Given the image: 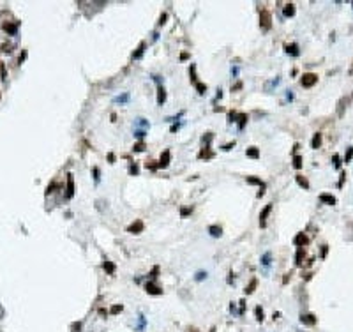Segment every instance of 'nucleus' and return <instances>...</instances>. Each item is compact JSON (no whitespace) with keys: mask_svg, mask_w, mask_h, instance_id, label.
Listing matches in <instances>:
<instances>
[{"mask_svg":"<svg viewBox=\"0 0 353 332\" xmlns=\"http://www.w3.org/2000/svg\"><path fill=\"white\" fill-rule=\"evenodd\" d=\"M208 233H210L212 237H221V235H222V230H221V226L212 224V226H208Z\"/></svg>","mask_w":353,"mask_h":332,"instance_id":"nucleus-9","label":"nucleus"},{"mask_svg":"<svg viewBox=\"0 0 353 332\" xmlns=\"http://www.w3.org/2000/svg\"><path fill=\"white\" fill-rule=\"evenodd\" d=\"M166 18H168V16H166V14H163V16H161V21H159V23H161V25H163V23H166Z\"/></svg>","mask_w":353,"mask_h":332,"instance_id":"nucleus-38","label":"nucleus"},{"mask_svg":"<svg viewBox=\"0 0 353 332\" xmlns=\"http://www.w3.org/2000/svg\"><path fill=\"white\" fill-rule=\"evenodd\" d=\"M320 200H321V201H327L329 205H334V203H336V198H334V196H330V194H321V196H320Z\"/></svg>","mask_w":353,"mask_h":332,"instance_id":"nucleus-19","label":"nucleus"},{"mask_svg":"<svg viewBox=\"0 0 353 332\" xmlns=\"http://www.w3.org/2000/svg\"><path fill=\"white\" fill-rule=\"evenodd\" d=\"M270 263V253H265L263 254V265H268Z\"/></svg>","mask_w":353,"mask_h":332,"instance_id":"nucleus-30","label":"nucleus"},{"mask_svg":"<svg viewBox=\"0 0 353 332\" xmlns=\"http://www.w3.org/2000/svg\"><path fill=\"white\" fill-rule=\"evenodd\" d=\"M94 175H95L94 178H95V180H99V168H94Z\"/></svg>","mask_w":353,"mask_h":332,"instance_id":"nucleus-37","label":"nucleus"},{"mask_svg":"<svg viewBox=\"0 0 353 332\" xmlns=\"http://www.w3.org/2000/svg\"><path fill=\"white\" fill-rule=\"evenodd\" d=\"M11 48H12V44H11V42H4V44L0 46V51H4V53H11V51H12Z\"/></svg>","mask_w":353,"mask_h":332,"instance_id":"nucleus-21","label":"nucleus"},{"mask_svg":"<svg viewBox=\"0 0 353 332\" xmlns=\"http://www.w3.org/2000/svg\"><path fill=\"white\" fill-rule=\"evenodd\" d=\"M297 182H298V184H300L302 187H306V189L309 187V182H307V180H306V178H304L302 175H297Z\"/></svg>","mask_w":353,"mask_h":332,"instance_id":"nucleus-22","label":"nucleus"},{"mask_svg":"<svg viewBox=\"0 0 353 332\" xmlns=\"http://www.w3.org/2000/svg\"><path fill=\"white\" fill-rule=\"evenodd\" d=\"M245 180H247V184H253V185H261V187H265V184H263L260 178H256V177H247Z\"/></svg>","mask_w":353,"mask_h":332,"instance_id":"nucleus-15","label":"nucleus"},{"mask_svg":"<svg viewBox=\"0 0 353 332\" xmlns=\"http://www.w3.org/2000/svg\"><path fill=\"white\" fill-rule=\"evenodd\" d=\"M293 166H295V168H302V157H300V156H295V157H293Z\"/></svg>","mask_w":353,"mask_h":332,"instance_id":"nucleus-24","label":"nucleus"},{"mask_svg":"<svg viewBox=\"0 0 353 332\" xmlns=\"http://www.w3.org/2000/svg\"><path fill=\"white\" fill-rule=\"evenodd\" d=\"M300 322L306 323V325H314V323H316V318H314V315H302Z\"/></svg>","mask_w":353,"mask_h":332,"instance_id":"nucleus-10","label":"nucleus"},{"mask_svg":"<svg viewBox=\"0 0 353 332\" xmlns=\"http://www.w3.org/2000/svg\"><path fill=\"white\" fill-rule=\"evenodd\" d=\"M191 210H192V208H182L180 214H182V216H187V214H191Z\"/></svg>","mask_w":353,"mask_h":332,"instance_id":"nucleus-36","label":"nucleus"},{"mask_svg":"<svg viewBox=\"0 0 353 332\" xmlns=\"http://www.w3.org/2000/svg\"><path fill=\"white\" fill-rule=\"evenodd\" d=\"M260 25L265 30H268L272 27V14H270L268 9H261V12H260Z\"/></svg>","mask_w":353,"mask_h":332,"instance_id":"nucleus-1","label":"nucleus"},{"mask_svg":"<svg viewBox=\"0 0 353 332\" xmlns=\"http://www.w3.org/2000/svg\"><path fill=\"white\" fill-rule=\"evenodd\" d=\"M256 285H258V281H256V279H253V281H251V285L245 288V293H253V292H254V288H256Z\"/></svg>","mask_w":353,"mask_h":332,"instance_id":"nucleus-23","label":"nucleus"},{"mask_svg":"<svg viewBox=\"0 0 353 332\" xmlns=\"http://www.w3.org/2000/svg\"><path fill=\"white\" fill-rule=\"evenodd\" d=\"M120 311H122V306H113V308H111V313H113V315H117V313H120Z\"/></svg>","mask_w":353,"mask_h":332,"instance_id":"nucleus-32","label":"nucleus"},{"mask_svg":"<svg viewBox=\"0 0 353 332\" xmlns=\"http://www.w3.org/2000/svg\"><path fill=\"white\" fill-rule=\"evenodd\" d=\"M256 316H258V320H260V322L263 320V311H261V308H256Z\"/></svg>","mask_w":353,"mask_h":332,"instance_id":"nucleus-31","label":"nucleus"},{"mask_svg":"<svg viewBox=\"0 0 353 332\" xmlns=\"http://www.w3.org/2000/svg\"><path fill=\"white\" fill-rule=\"evenodd\" d=\"M168 165H170V150H164L159 159V168H166Z\"/></svg>","mask_w":353,"mask_h":332,"instance_id":"nucleus-5","label":"nucleus"},{"mask_svg":"<svg viewBox=\"0 0 353 332\" xmlns=\"http://www.w3.org/2000/svg\"><path fill=\"white\" fill-rule=\"evenodd\" d=\"M284 48H286L288 53H291V55H298V46H297V44H286Z\"/></svg>","mask_w":353,"mask_h":332,"instance_id":"nucleus-16","label":"nucleus"},{"mask_svg":"<svg viewBox=\"0 0 353 332\" xmlns=\"http://www.w3.org/2000/svg\"><path fill=\"white\" fill-rule=\"evenodd\" d=\"M245 120H247V115H245V113H240V115H238V126H240V127H244Z\"/></svg>","mask_w":353,"mask_h":332,"instance_id":"nucleus-25","label":"nucleus"},{"mask_svg":"<svg viewBox=\"0 0 353 332\" xmlns=\"http://www.w3.org/2000/svg\"><path fill=\"white\" fill-rule=\"evenodd\" d=\"M104 270H108L110 274H113V270H115V265H113V263H110V262H104Z\"/></svg>","mask_w":353,"mask_h":332,"instance_id":"nucleus-26","label":"nucleus"},{"mask_svg":"<svg viewBox=\"0 0 353 332\" xmlns=\"http://www.w3.org/2000/svg\"><path fill=\"white\" fill-rule=\"evenodd\" d=\"M4 30H5L7 34H12V35H14L16 30H18V23H12V25H11V23H4Z\"/></svg>","mask_w":353,"mask_h":332,"instance_id":"nucleus-11","label":"nucleus"},{"mask_svg":"<svg viewBox=\"0 0 353 332\" xmlns=\"http://www.w3.org/2000/svg\"><path fill=\"white\" fill-rule=\"evenodd\" d=\"M270 210H272V203H268V205H267V207L261 210V214H260V226H261V228H265V226H267V217H268Z\"/></svg>","mask_w":353,"mask_h":332,"instance_id":"nucleus-3","label":"nucleus"},{"mask_svg":"<svg viewBox=\"0 0 353 332\" xmlns=\"http://www.w3.org/2000/svg\"><path fill=\"white\" fill-rule=\"evenodd\" d=\"M133 150H136V152H141V150H145V143H136V145L133 147Z\"/></svg>","mask_w":353,"mask_h":332,"instance_id":"nucleus-29","label":"nucleus"},{"mask_svg":"<svg viewBox=\"0 0 353 332\" xmlns=\"http://www.w3.org/2000/svg\"><path fill=\"white\" fill-rule=\"evenodd\" d=\"M5 76H7V73H5V65H4V62L0 60V78L5 80Z\"/></svg>","mask_w":353,"mask_h":332,"instance_id":"nucleus-28","label":"nucleus"},{"mask_svg":"<svg viewBox=\"0 0 353 332\" xmlns=\"http://www.w3.org/2000/svg\"><path fill=\"white\" fill-rule=\"evenodd\" d=\"M295 14V5L293 4H286L284 5V16H293Z\"/></svg>","mask_w":353,"mask_h":332,"instance_id":"nucleus-13","label":"nucleus"},{"mask_svg":"<svg viewBox=\"0 0 353 332\" xmlns=\"http://www.w3.org/2000/svg\"><path fill=\"white\" fill-rule=\"evenodd\" d=\"M196 88H198L199 94H205V92H207V85H203V83H199V81L196 83Z\"/></svg>","mask_w":353,"mask_h":332,"instance_id":"nucleus-27","label":"nucleus"},{"mask_svg":"<svg viewBox=\"0 0 353 332\" xmlns=\"http://www.w3.org/2000/svg\"><path fill=\"white\" fill-rule=\"evenodd\" d=\"M198 157H201V159H203V157H205V159H210V157H214V154H212L208 149H203V150L198 154Z\"/></svg>","mask_w":353,"mask_h":332,"instance_id":"nucleus-20","label":"nucleus"},{"mask_svg":"<svg viewBox=\"0 0 353 332\" xmlns=\"http://www.w3.org/2000/svg\"><path fill=\"white\" fill-rule=\"evenodd\" d=\"M145 288H147V292H149V293H154V295L161 293V288H157L154 283H147V286H145Z\"/></svg>","mask_w":353,"mask_h":332,"instance_id":"nucleus-12","label":"nucleus"},{"mask_svg":"<svg viewBox=\"0 0 353 332\" xmlns=\"http://www.w3.org/2000/svg\"><path fill=\"white\" fill-rule=\"evenodd\" d=\"M74 194V178L71 173H67V196L71 198Z\"/></svg>","mask_w":353,"mask_h":332,"instance_id":"nucleus-6","label":"nucleus"},{"mask_svg":"<svg viewBox=\"0 0 353 332\" xmlns=\"http://www.w3.org/2000/svg\"><path fill=\"white\" fill-rule=\"evenodd\" d=\"M293 244H295V246H298V247H304V246L307 244V237H306L304 233H298V235L293 239Z\"/></svg>","mask_w":353,"mask_h":332,"instance_id":"nucleus-7","label":"nucleus"},{"mask_svg":"<svg viewBox=\"0 0 353 332\" xmlns=\"http://www.w3.org/2000/svg\"><path fill=\"white\" fill-rule=\"evenodd\" d=\"M245 156L251 157V159H258V157H260V150H258L256 147H249V149L245 150Z\"/></svg>","mask_w":353,"mask_h":332,"instance_id":"nucleus-8","label":"nucleus"},{"mask_svg":"<svg viewBox=\"0 0 353 332\" xmlns=\"http://www.w3.org/2000/svg\"><path fill=\"white\" fill-rule=\"evenodd\" d=\"M25 57H27V51H23V53L19 55V58H18V64H21V62L25 60Z\"/></svg>","mask_w":353,"mask_h":332,"instance_id":"nucleus-35","label":"nucleus"},{"mask_svg":"<svg viewBox=\"0 0 353 332\" xmlns=\"http://www.w3.org/2000/svg\"><path fill=\"white\" fill-rule=\"evenodd\" d=\"M166 101V90L163 88V87H159V94H157V103L159 104H163Z\"/></svg>","mask_w":353,"mask_h":332,"instance_id":"nucleus-14","label":"nucleus"},{"mask_svg":"<svg viewBox=\"0 0 353 332\" xmlns=\"http://www.w3.org/2000/svg\"><path fill=\"white\" fill-rule=\"evenodd\" d=\"M233 145H235V142H233V143H228V145H226V147H224V150H230V149H231V147H233Z\"/></svg>","mask_w":353,"mask_h":332,"instance_id":"nucleus-39","label":"nucleus"},{"mask_svg":"<svg viewBox=\"0 0 353 332\" xmlns=\"http://www.w3.org/2000/svg\"><path fill=\"white\" fill-rule=\"evenodd\" d=\"M352 157H353V147H352V149H350V150H348V154H346V157H344V161H346V163H348V161H350V159H352Z\"/></svg>","mask_w":353,"mask_h":332,"instance_id":"nucleus-33","label":"nucleus"},{"mask_svg":"<svg viewBox=\"0 0 353 332\" xmlns=\"http://www.w3.org/2000/svg\"><path fill=\"white\" fill-rule=\"evenodd\" d=\"M127 231H129V233H141V231H143V221L136 219L133 224L127 226Z\"/></svg>","mask_w":353,"mask_h":332,"instance_id":"nucleus-4","label":"nucleus"},{"mask_svg":"<svg viewBox=\"0 0 353 332\" xmlns=\"http://www.w3.org/2000/svg\"><path fill=\"white\" fill-rule=\"evenodd\" d=\"M311 145H313V149H318V147L321 145V134H320V133H316V134H314V138H313V143H311Z\"/></svg>","mask_w":353,"mask_h":332,"instance_id":"nucleus-18","label":"nucleus"},{"mask_svg":"<svg viewBox=\"0 0 353 332\" xmlns=\"http://www.w3.org/2000/svg\"><path fill=\"white\" fill-rule=\"evenodd\" d=\"M145 46H147V44H145V42H141V44H140V46H138V50H136V53H133V58H140V57H141V55H143V51H145Z\"/></svg>","mask_w":353,"mask_h":332,"instance_id":"nucleus-17","label":"nucleus"},{"mask_svg":"<svg viewBox=\"0 0 353 332\" xmlns=\"http://www.w3.org/2000/svg\"><path fill=\"white\" fill-rule=\"evenodd\" d=\"M318 81V76L314 74V73H306L304 76H302V80H300V83H302V87H306V88H309V87H313L314 83Z\"/></svg>","mask_w":353,"mask_h":332,"instance_id":"nucleus-2","label":"nucleus"},{"mask_svg":"<svg viewBox=\"0 0 353 332\" xmlns=\"http://www.w3.org/2000/svg\"><path fill=\"white\" fill-rule=\"evenodd\" d=\"M127 97H129V96L126 94V96H122V97H117L115 101H117V103H124V101H127Z\"/></svg>","mask_w":353,"mask_h":332,"instance_id":"nucleus-34","label":"nucleus"}]
</instances>
